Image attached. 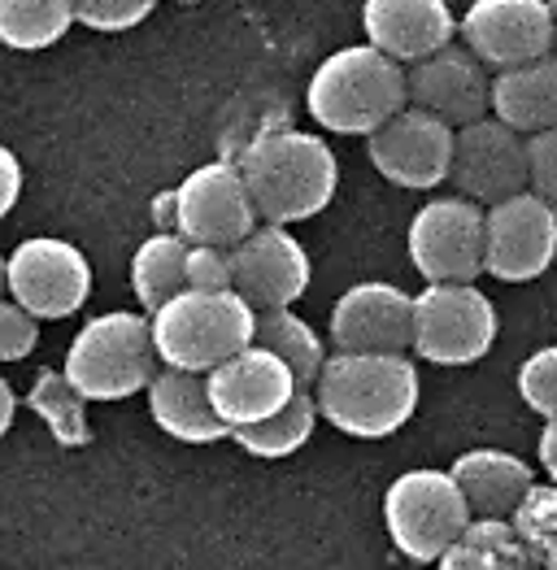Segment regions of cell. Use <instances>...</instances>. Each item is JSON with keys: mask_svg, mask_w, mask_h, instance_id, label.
Returning a JSON list of instances; mask_svg holds the SVG:
<instances>
[{"mask_svg": "<svg viewBox=\"0 0 557 570\" xmlns=\"http://www.w3.org/2000/svg\"><path fill=\"white\" fill-rule=\"evenodd\" d=\"M531 148V191H540L557 209V127L527 136Z\"/></svg>", "mask_w": 557, "mask_h": 570, "instance_id": "34", "label": "cell"}, {"mask_svg": "<svg viewBox=\"0 0 557 570\" xmlns=\"http://www.w3.org/2000/svg\"><path fill=\"white\" fill-rule=\"evenodd\" d=\"M501 318L475 284H427L414 296V353L431 366H470L497 344Z\"/></svg>", "mask_w": 557, "mask_h": 570, "instance_id": "8", "label": "cell"}, {"mask_svg": "<svg viewBox=\"0 0 557 570\" xmlns=\"http://www.w3.org/2000/svg\"><path fill=\"white\" fill-rule=\"evenodd\" d=\"M27 405L36 419H45V428L52 431V440L61 449H84L92 444V428H88V396L70 383L66 371H40L31 380Z\"/></svg>", "mask_w": 557, "mask_h": 570, "instance_id": "26", "label": "cell"}, {"mask_svg": "<svg viewBox=\"0 0 557 570\" xmlns=\"http://www.w3.org/2000/svg\"><path fill=\"white\" fill-rule=\"evenodd\" d=\"M0 166H4V200H0V214H13L18 191H22V166H18V153H13V148H4V153H0Z\"/></svg>", "mask_w": 557, "mask_h": 570, "instance_id": "35", "label": "cell"}, {"mask_svg": "<svg viewBox=\"0 0 557 570\" xmlns=\"http://www.w3.org/2000/svg\"><path fill=\"white\" fill-rule=\"evenodd\" d=\"M557 257V209L540 191H518L488 205V275L501 284H531Z\"/></svg>", "mask_w": 557, "mask_h": 570, "instance_id": "13", "label": "cell"}, {"mask_svg": "<svg viewBox=\"0 0 557 570\" xmlns=\"http://www.w3.org/2000/svg\"><path fill=\"white\" fill-rule=\"evenodd\" d=\"M79 0H0V40L18 52H40L70 36Z\"/></svg>", "mask_w": 557, "mask_h": 570, "instance_id": "27", "label": "cell"}, {"mask_svg": "<svg viewBox=\"0 0 557 570\" xmlns=\"http://www.w3.org/2000/svg\"><path fill=\"white\" fill-rule=\"evenodd\" d=\"M362 31H367V45L414 66L453 45V36H462V22H453L449 0H367Z\"/></svg>", "mask_w": 557, "mask_h": 570, "instance_id": "19", "label": "cell"}, {"mask_svg": "<svg viewBox=\"0 0 557 570\" xmlns=\"http://www.w3.org/2000/svg\"><path fill=\"white\" fill-rule=\"evenodd\" d=\"M518 527L522 544L531 549V558L540 570H557V483H531V492L522 497V505L510 514Z\"/></svg>", "mask_w": 557, "mask_h": 570, "instance_id": "29", "label": "cell"}, {"mask_svg": "<svg viewBox=\"0 0 557 570\" xmlns=\"http://www.w3.org/2000/svg\"><path fill=\"white\" fill-rule=\"evenodd\" d=\"M492 114L514 131L536 136L557 127V57H540L514 70H497L492 79Z\"/></svg>", "mask_w": 557, "mask_h": 570, "instance_id": "22", "label": "cell"}, {"mask_svg": "<svg viewBox=\"0 0 557 570\" xmlns=\"http://www.w3.org/2000/svg\"><path fill=\"white\" fill-rule=\"evenodd\" d=\"M453 479L462 483L475 519H510L531 492V466L506 449H470L453 462Z\"/></svg>", "mask_w": 557, "mask_h": 570, "instance_id": "21", "label": "cell"}, {"mask_svg": "<svg viewBox=\"0 0 557 570\" xmlns=\"http://www.w3.org/2000/svg\"><path fill=\"white\" fill-rule=\"evenodd\" d=\"M36 340H40V318L9 296L0 305V357L4 362H22L36 348Z\"/></svg>", "mask_w": 557, "mask_h": 570, "instance_id": "32", "label": "cell"}, {"mask_svg": "<svg viewBox=\"0 0 557 570\" xmlns=\"http://www.w3.org/2000/svg\"><path fill=\"white\" fill-rule=\"evenodd\" d=\"M405 244L427 284H475L488 275V209L470 196H436L410 218Z\"/></svg>", "mask_w": 557, "mask_h": 570, "instance_id": "7", "label": "cell"}, {"mask_svg": "<svg viewBox=\"0 0 557 570\" xmlns=\"http://www.w3.org/2000/svg\"><path fill=\"white\" fill-rule=\"evenodd\" d=\"M4 284L18 305H27L36 318H70L92 296V266L88 257L57 236L22 239L4 262Z\"/></svg>", "mask_w": 557, "mask_h": 570, "instance_id": "10", "label": "cell"}, {"mask_svg": "<svg viewBox=\"0 0 557 570\" xmlns=\"http://www.w3.org/2000/svg\"><path fill=\"white\" fill-rule=\"evenodd\" d=\"M235 292L253 309H292L314 279V262L305 244L278 223H262L248 239L232 248Z\"/></svg>", "mask_w": 557, "mask_h": 570, "instance_id": "15", "label": "cell"}, {"mask_svg": "<svg viewBox=\"0 0 557 570\" xmlns=\"http://www.w3.org/2000/svg\"><path fill=\"white\" fill-rule=\"evenodd\" d=\"M475 523V510L466 501L462 483L453 471H405L383 492V527L401 558L418 567L440 562L444 549Z\"/></svg>", "mask_w": 557, "mask_h": 570, "instance_id": "6", "label": "cell"}, {"mask_svg": "<svg viewBox=\"0 0 557 570\" xmlns=\"http://www.w3.org/2000/svg\"><path fill=\"white\" fill-rule=\"evenodd\" d=\"M187 287H209V292L235 287L232 248H223V244H192V253H187Z\"/></svg>", "mask_w": 557, "mask_h": 570, "instance_id": "33", "label": "cell"}, {"mask_svg": "<svg viewBox=\"0 0 557 570\" xmlns=\"http://www.w3.org/2000/svg\"><path fill=\"white\" fill-rule=\"evenodd\" d=\"M462 45L488 70H514L549 57L557 45L549 0H470L462 13Z\"/></svg>", "mask_w": 557, "mask_h": 570, "instance_id": "14", "label": "cell"}, {"mask_svg": "<svg viewBox=\"0 0 557 570\" xmlns=\"http://www.w3.org/2000/svg\"><path fill=\"white\" fill-rule=\"evenodd\" d=\"M153 9L157 0H79V22L96 36H123L139 27Z\"/></svg>", "mask_w": 557, "mask_h": 570, "instance_id": "31", "label": "cell"}, {"mask_svg": "<svg viewBox=\"0 0 557 570\" xmlns=\"http://www.w3.org/2000/svg\"><path fill=\"white\" fill-rule=\"evenodd\" d=\"M157 340L153 318L131 309H109L84 323L66 348V375L88 401H127L157 380Z\"/></svg>", "mask_w": 557, "mask_h": 570, "instance_id": "5", "label": "cell"}, {"mask_svg": "<svg viewBox=\"0 0 557 570\" xmlns=\"http://www.w3.org/2000/svg\"><path fill=\"white\" fill-rule=\"evenodd\" d=\"M436 570H540L510 519H475L444 549Z\"/></svg>", "mask_w": 557, "mask_h": 570, "instance_id": "23", "label": "cell"}, {"mask_svg": "<svg viewBox=\"0 0 557 570\" xmlns=\"http://www.w3.org/2000/svg\"><path fill=\"white\" fill-rule=\"evenodd\" d=\"M453 188L488 205H501L518 191L531 188V148L522 140V131H514L510 122L479 118L470 127H458V148H453Z\"/></svg>", "mask_w": 557, "mask_h": 570, "instance_id": "12", "label": "cell"}, {"mask_svg": "<svg viewBox=\"0 0 557 570\" xmlns=\"http://www.w3.org/2000/svg\"><path fill=\"white\" fill-rule=\"evenodd\" d=\"M518 396L531 414L557 419V344L536 348L522 366H518Z\"/></svg>", "mask_w": 557, "mask_h": 570, "instance_id": "30", "label": "cell"}, {"mask_svg": "<svg viewBox=\"0 0 557 570\" xmlns=\"http://www.w3.org/2000/svg\"><path fill=\"white\" fill-rule=\"evenodd\" d=\"M235 161L248 179L262 223H278V227L319 218L340 188V161L331 144L296 127L257 131Z\"/></svg>", "mask_w": 557, "mask_h": 570, "instance_id": "1", "label": "cell"}, {"mask_svg": "<svg viewBox=\"0 0 557 570\" xmlns=\"http://www.w3.org/2000/svg\"><path fill=\"white\" fill-rule=\"evenodd\" d=\"M257 344L275 348L278 357L296 371L301 387H314L319 375H323L326 366L323 340H319V332L305 318H296L292 309H257Z\"/></svg>", "mask_w": 557, "mask_h": 570, "instance_id": "28", "label": "cell"}, {"mask_svg": "<svg viewBox=\"0 0 557 570\" xmlns=\"http://www.w3.org/2000/svg\"><path fill=\"white\" fill-rule=\"evenodd\" d=\"M187 253L192 244L179 232H157L131 253V292L144 314H157L187 287Z\"/></svg>", "mask_w": 557, "mask_h": 570, "instance_id": "24", "label": "cell"}, {"mask_svg": "<svg viewBox=\"0 0 557 570\" xmlns=\"http://www.w3.org/2000/svg\"><path fill=\"white\" fill-rule=\"evenodd\" d=\"M453 148H458V127L427 109H401L392 122H383L374 136H367L371 166L397 188H436L453 175Z\"/></svg>", "mask_w": 557, "mask_h": 570, "instance_id": "11", "label": "cell"}, {"mask_svg": "<svg viewBox=\"0 0 557 570\" xmlns=\"http://www.w3.org/2000/svg\"><path fill=\"white\" fill-rule=\"evenodd\" d=\"M175 4H201V0H175Z\"/></svg>", "mask_w": 557, "mask_h": 570, "instance_id": "39", "label": "cell"}, {"mask_svg": "<svg viewBox=\"0 0 557 570\" xmlns=\"http://www.w3.org/2000/svg\"><path fill=\"white\" fill-rule=\"evenodd\" d=\"M549 9H554V31H557V0H549Z\"/></svg>", "mask_w": 557, "mask_h": 570, "instance_id": "38", "label": "cell"}, {"mask_svg": "<svg viewBox=\"0 0 557 570\" xmlns=\"http://www.w3.org/2000/svg\"><path fill=\"white\" fill-rule=\"evenodd\" d=\"M148 414L166 435L184 444H218L235 435L232 423H223V414L209 401V380L196 371H179V366L157 371V380L148 387Z\"/></svg>", "mask_w": 557, "mask_h": 570, "instance_id": "20", "label": "cell"}, {"mask_svg": "<svg viewBox=\"0 0 557 570\" xmlns=\"http://www.w3.org/2000/svg\"><path fill=\"white\" fill-rule=\"evenodd\" d=\"M536 453H540V466H545V475L557 483V419H545V428H540V440H536Z\"/></svg>", "mask_w": 557, "mask_h": 570, "instance_id": "36", "label": "cell"}, {"mask_svg": "<svg viewBox=\"0 0 557 570\" xmlns=\"http://www.w3.org/2000/svg\"><path fill=\"white\" fill-rule=\"evenodd\" d=\"M257 223H262L257 200L248 191L240 161H232V157L196 166L175 188V232L187 244L235 248L240 239H248L257 232Z\"/></svg>", "mask_w": 557, "mask_h": 570, "instance_id": "9", "label": "cell"}, {"mask_svg": "<svg viewBox=\"0 0 557 570\" xmlns=\"http://www.w3.org/2000/svg\"><path fill=\"white\" fill-rule=\"evenodd\" d=\"M410 105L444 118L449 127H470L492 109L488 66L466 45H449L410 66Z\"/></svg>", "mask_w": 557, "mask_h": 570, "instance_id": "18", "label": "cell"}, {"mask_svg": "<svg viewBox=\"0 0 557 570\" xmlns=\"http://www.w3.org/2000/svg\"><path fill=\"white\" fill-rule=\"evenodd\" d=\"M205 380H209L214 410L223 414V423H232V431L271 419V414H278L301 392L296 371L278 357L275 348H266V344L240 348L223 366H214Z\"/></svg>", "mask_w": 557, "mask_h": 570, "instance_id": "17", "label": "cell"}, {"mask_svg": "<svg viewBox=\"0 0 557 570\" xmlns=\"http://www.w3.org/2000/svg\"><path fill=\"white\" fill-rule=\"evenodd\" d=\"M418 366L405 353H335L314 383L319 410L353 440L397 435L418 414Z\"/></svg>", "mask_w": 557, "mask_h": 570, "instance_id": "2", "label": "cell"}, {"mask_svg": "<svg viewBox=\"0 0 557 570\" xmlns=\"http://www.w3.org/2000/svg\"><path fill=\"white\" fill-rule=\"evenodd\" d=\"M153 318V340L162 353V366H179L209 375L240 348L257 344V309L235 292L184 287L175 301H166Z\"/></svg>", "mask_w": 557, "mask_h": 570, "instance_id": "4", "label": "cell"}, {"mask_svg": "<svg viewBox=\"0 0 557 570\" xmlns=\"http://www.w3.org/2000/svg\"><path fill=\"white\" fill-rule=\"evenodd\" d=\"M305 109L331 136H374L410 109V66L374 45L335 48L310 75Z\"/></svg>", "mask_w": 557, "mask_h": 570, "instance_id": "3", "label": "cell"}, {"mask_svg": "<svg viewBox=\"0 0 557 570\" xmlns=\"http://www.w3.org/2000/svg\"><path fill=\"white\" fill-rule=\"evenodd\" d=\"M13 414H18V396H13V383L0 380V431L13 428Z\"/></svg>", "mask_w": 557, "mask_h": 570, "instance_id": "37", "label": "cell"}, {"mask_svg": "<svg viewBox=\"0 0 557 570\" xmlns=\"http://www.w3.org/2000/svg\"><path fill=\"white\" fill-rule=\"evenodd\" d=\"M319 419H323V410H319L314 387H301L278 414L262 419V423H248V428H235L232 440L244 453L262 458V462H278V458H292V453H301L310 444Z\"/></svg>", "mask_w": 557, "mask_h": 570, "instance_id": "25", "label": "cell"}, {"mask_svg": "<svg viewBox=\"0 0 557 570\" xmlns=\"http://www.w3.org/2000/svg\"><path fill=\"white\" fill-rule=\"evenodd\" d=\"M331 344L340 353H410L414 296L383 279L353 284L331 305Z\"/></svg>", "mask_w": 557, "mask_h": 570, "instance_id": "16", "label": "cell"}]
</instances>
